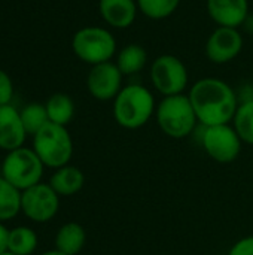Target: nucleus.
<instances>
[{
	"instance_id": "obj_2",
	"label": "nucleus",
	"mask_w": 253,
	"mask_h": 255,
	"mask_svg": "<svg viewBox=\"0 0 253 255\" xmlns=\"http://www.w3.org/2000/svg\"><path fill=\"white\" fill-rule=\"evenodd\" d=\"M157 111L154 94L140 84L122 87L113 100L115 121L128 130L143 127Z\"/></svg>"
},
{
	"instance_id": "obj_10",
	"label": "nucleus",
	"mask_w": 253,
	"mask_h": 255,
	"mask_svg": "<svg viewBox=\"0 0 253 255\" xmlns=\"http://www.w3.org/2000/svg\"><path fill=\"white\" fill-rule=\"evenodd\" d=\"M122 78L124 75L118 69L116 63L106 61L91 66V70L86 76V87L89 94L97 100H115L122 90Z\"/></svg>"
},
{
	"instance_id": "obj_24",
	"label": "nucleus",
	"mask_w": 253,
	"mask_h": 255,
	"mask_svg": "<svg viewBox=\"0 0 253 255\" xmlns=\"http://www.w3.org/2000/svg\"><path fill=\"white\" fill-rule=\"evenodd\" d=\"M13 96V84L10 76L0 69V106L9 105Z\"/></svg>"
},
{
	"instance_id": "obj_18",
	"label": "nucleus",
	"mask_w": 253,
	"mask_h": 255,
	"mask_svg": "<svg viewBox=\"0 0 253 255\" xmlns=\"http://www.w3.org/2000/svg\"><path fill=\"white\" fill-rule=\"evenodd\" d=\"M45 108L48 112L49 123L60 124L64 127H66V124H69L72 121V118L75 115L73 100L67 94H63V93L52 94L48 99V102L45 103Z\"/></svg>"
},
{
	"instance_id": "obj_15",
	"label": "nucleus",
	"mask_w": 253,
	"mask_h": 255,
	"mask_svg": "<svg viewBox=\"0 0 253 255\" xmlns=\"http://www.w3.org/2000/svg\"><path fill=\"white\" fill-rule=\"evenodd\" d=\"M85 176L81 169L75 166H63L51 176L49 185L58 196H73L82 190Z\"/></svg>"
},
{
	"instance_id": "obj_16",
	"label": "nucleus",
	"mask_w": 253,
	"mask_h": 255,
	"mask_svg": "<svg viewBox=\"0 0 253 255\" xmlns=\"http://www.w3.org/2000/svg\"><path fill=\"white\" fill-rule=\"evenodd\" d=\"M85 230L78 223L64 224L55 236V250L66 255L79 254L85 245Z\"/></svg>"
},
{
	"instance_id": "obj_25",
	"label": "nucleus",
	"mask_w": 253,
	"mask_h": 255,
	"mask_svg": "<svg viewBox=\"0 0 253 255\" xmlns=\"http://www.w3.org/2000/svg\"><path fill=\"white\" fill-rule=\"evenodd\" d=\"M228 255H253V236L236 242L230 250Z\"/></svg>"
},
{
	"instance_id": "obj_5",
	"label": "nucleus",
	"mask_w": 253,
	"mask_h": 255,
	"mask_svg": "<svg viewBox=\"0 0 253 255\" xmlns=\"http://www.w3.org/2000/svg\"><path fill=\"white\" fill-rule=\"evenodd\" d=\"M72 49L81 61L95 66L113 58L116 54V40L107 28L89 25L73 34Z\"/></svg>"
},
{
	"instance_id": "obj_14",
	"label": "nucleus",
	"mask_w": 253,
	"mask_h": 255,
	"mask_svg": "<svg viewBox=\"0 0 253 255\" xmlns=\"http://www.w3.org/2000/svg\"><path fill=\"white\" fill-rule=\"evenodd\" d=\"M101 18L113 28H128L134 24L139 7L136 0H98Z\"/></svg>"
},
{
	"instance_id": "obj_8",
	"label": "nucleus",
	"mask_w": 253,
	"mask_h": 255,
	"mask_svg": "<svg viewBox=\"0 0 253 255\" xmlns=\"http://www.w3.org/2000/svg\"><path fill=\"white\" fill-rule=\"evenodd\" d=\"M203 146L209 157L215 161L227 164L233 163L242 151V139L228 124L206 127L203 134Z\"/></svg>"
},
{
	"instance_id": "obj_3",
	"label": "nucleus",
	"mask_w": 253,
	"mask_h": 255,
	"mask_svg": "<svg viewBox=\"0 0 253 255\" xmlns=\"http://www.w3.org/2000/svg\"><path fill=\"white\" fill-rule=\"evenodd\" d=\"M155 112L160 128L173 139L189 136L198 123L192 103L185 94L164 97Z\"/></svg>"
},
{
	"instance_id": "obj_28",
	"label": "nucleus",
	"mask_w": 253,
	"mask_h": 255,
	"mask_svg": "<svg viewBox=\"0 0 253 255\" xmlns=\"http://www.w3.org/2000/svg\"><path fill=\"white\" fill-rule=\"evenodd\" d=\"M0 255H15V254H12V253H10V251H4V253H3V254H0Z\"/></svg>"
},
{
	"instance_id": "obj_7",
	"label": "nucleus",
	"mask_w": 253,
	"mask_h": 255,
	"mask_svg": "<svg viewBox=\"0 0 253 255\" xmlns=\"http://www.w3.org/2000/svg\"><path fill=\"white\" fill-rule=\"evenodd\" d=\"M149 76L154 88L164 97L183 94L189 81L185 63L171 54L157 57L151 66Z\"/></svg>"
},
{
	"instance_id": "obj_9",
	"label": "nucleus",
	"mask_w": 253,
	"mask_h": 255,
	"mask_svg": "<svg viewBox=\"0 0 253 255\" xmlns=\"http://www.w3.org/2000/svg\"><path fill=\"white\" fill-rule=\"evenodd\" d=\"M58 194L49 184H36L21 193V211L34 223H46L58 212Z\"/></svg>"
},
{
	"instance_id": "obj_21",
	"label": "nucleus",
	"mask_w": 253,
	"mask_h": 255,
	"mask_svg": "<svg viewBox=\"0 0 253 255\" xmlns=\"http://www.w3.org/2000/svg\"><path fill=\"white\" fill-rule=\"evenodd\" d=\"M139 10L149 19H166L171 16L179 4L180 0H136Z\"/></svg>"
},
{
	"instance_id": "obj_6",
	"label": "nucleus",
	"mask_w": 253,
	"mask_h": 255,
	"mask_svg": "<svg viewBox=\"0 0 253 255\" xmlns=\"http://www.w3.org/2000/svg\"><path fill=\"white\" fill-rule=\"evenodd\" d=\"M43 175V163L33 149L18 148L9 151L1 164V176L16 190L24 191L40 184Z\"/></svg>"
},
{
	"instance_id": "obj_4",
	"label": "nucleus",
	"mask_w": 253,
	"mask_h": 255,
	"mask_svg": "<svg viewBox=\"0 0 253 255\" xmlns=\"http://www.w3.org/2000/svg\"><path fill=\"white\" fill-rule=\"evenodd\" d=\"M33 151L43 166L60 169L67 166L73 155V142L64 126L48 123L33 136Z\"/></svg>"
},
{
	"instance_id": "obj_1",
	"label": "nucleus",
	"mask_w": 253,
	"mask_h": 255,
	"mask_svg": "<svg viewBox=\"0 0 253 255\" xmlns=\"http://www.w3.org/2000/svg\"><path fill=\"white\" fill-rule=\"evenodd\" d=\"M188 97L192 103L198 123L204 127L228 124L239 108L234 90L225 81L218 78L198 79L192 85Z\"/></svg>"
},
{
	"instance_id": "obj_11",
	"label": "nucleus",
	"mask_w": 253,
	"mask_h": 255,
	"mask_svg": "<svg viewBox=\"0 0 253 255\" xmlns=\"http://www.w3.org/2000/svg\"><path fill=\"white\" fill-rule=\"evenodd\" d=\"M243 49V36L239 28L216 27L206 42V55L215 64H227Z\"/></svg>"
},
{
	"instance_id": "obj_13",
	"label": "nucleus",
	"mask_w": 253,
	"mask_h": 255,
	"mask_svg": "<svg viewBox=\"0 0 253 255\" xmlns=\"http://www.w3.org/2000/svg\"><path fill=\"white\" fill-rule=\"evenodd\" d=\"M25 136L19 112L10 105L0 106V148L7 152L18 149L22 146Z\"/></svg>"
},
{
	"instance_id": "obj_27",
	"label": "nucleus",
	"mask_w": 253,
	"mask_h": 255,
	"mask_svg": "<svg viewBox=\"0 0 253 255\" xmlns=\"http://www.w3.org/2000/svg\"><path fill=\"white\" fill-rule=\"evenodd\" d=\"M42 255H66V254H63V253H60V251L54 250V251H48V253H43Z\"/></svg>"
},
{
	"instance_id": "obj_19",
	"label": "nucleus",
	"mask_w": 253,
	"mask_h": 255,
	"mask_svg": "<svg viewBox=\"0 0 253 255\" xmlns=\"http://www.w3.org/2000/svg\"><path fill=\"white\" fill-rule=\"evenodd\" d=\"M37 247V236L28 227H15L9 230L7 251L15 255H30Z\"/></svg>"
},
{
	"instance_id": "obj_12",
	"label": "nucleus",
	"mask_w": 253,
	"mask_h": 255,
	"mask_svg": "<svg viewBox=\"0 0 253 255\" xmlns=\"http://www.w3.org/2000/svg\"><path fill=\"white\" fill-rule=\"evenodd\" d=\"M207 12L218 27H242L249 16V0H207Z\"/></svg>"
},
{
	"instance_id": "obj_22",
	"label": "nucleus",
	"mask_w": 253,
	"mask_h": 255,
	"mask_svg": "<svg viewBox=\"0 0 253 255\" xmlns=\"http://www.w3.org/2000/svg\"><path fill=\"white\" fill-rule=\"evenodd\" d=\"M19 115H21V121H22L25 133L31 136H34L39 130H42L49 123L46 108L45 105H40V103L27 105L25 108H22Z\"/></svg>"
},
{
	"instance_id": "obj_17",
	"label": "nucleus",
	"mask_w": 253,
	"mask_h": 255,
	"mask_svg": "<svg viewBox=\"0 0 253 255\" xmlns=\"http://www.w3.org/2000/svg\"><path fill=\"white\" fill-rule=\"evenodd\" d=\"M115 63L124 76L136 75L145 69L146 63H148V52L142 45L130 43V45H125L116 54Z\"/></svg>"
},
{
	"instance_id": "obj_20",
	"label": "nucleus",
	"mask_w": 253,
	"mask_h": 255,
	"mask_svg": "<svg viewBox=\"0 0 253 255\" xmlns=\"http://www.w3.org/2000/svg\"><path fill=\"white\" fill-rule=\"evenodd\" d=\"M21 211V193L0 176V221L12 220Z\"/></svg>"
},
{
	"instance_id": "obj_26",
	"label": "nucleus",
	"mask_w": 253,
	"mask_h": 255,
	"mask_svg": "<svg viewBox=\"0 0 253 255\" xmlns=\"http://www.w3.org/2000/svg\"><path fill=\"white\" fill-rule=\"evenodd\" d=\"M7 236H9V230L0 223V254L7 251Z\"/></svg>"
},
{
	"instance_id": "obj_23",
	"label": "nucleus",
	"mask_w": 253,
	"mask_h": 255,
	"mask_svg": "<svg viewBox=\"0 0 253 255\" xmlns=\"http://www.w3.org/2000/svg\"><path fill=\"white\" fill-rule=\"evenodd\" d=\"M233 121V127L240 136L242 142L253 145V100H246L239 105Z\"/></svg>"
}]
</instances>
